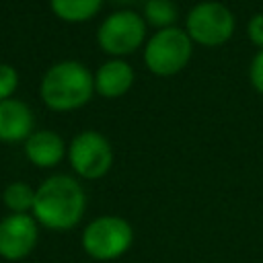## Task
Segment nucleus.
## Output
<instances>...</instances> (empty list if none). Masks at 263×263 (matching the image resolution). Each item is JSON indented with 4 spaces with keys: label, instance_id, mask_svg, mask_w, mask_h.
<instances>
[{
    "label": "nucleus",
    "instance_id": "f03ea898",
    "mask_svg": "<svg viewBox=\"0 0 263 263\" xmlns=\"http://www.w3.org/2000/svg\"><path fill=\"white\" fill-rule=\"evenodd\" d=\"M43 103L53 111H72L86 105L95 92V76L74 60L53 64L39 86Z\"/></svg>",
    "mask_w": 263,
    "mask_h": 263
},
{
    "label": "nucleus",
    "instance_id": "9d476101",
    "mask_svg": "<svg viewBox=\"0 0 263 263\" xmlns=\"http://www.w3.org/2000/svg\"><path fill=\"white\" fill-rule=\"evenodd\" d=\"M25 154L35 166L51 168L64 158L66 146H64V140L55 132L41 129V132H33L25 140Z\"/></svg>",
    "mask_w": 263,
    "mask_h": 263
},
{
    "label": "nucleus",
    "instance_id": "ddd939ff",
    "mask_svg": "<svg viewBox=\"0 0 263 263\" xmlns=\"http://www.w3.org/2000/svg\"><path fill=\"white\" fill-rule=\"evenodd\" d=\"M2 201L4 205L12 212V214H27L29 210L33 212V203H35V189H31V185L16 181L10 183L4 193H2Z\"/></svg>",
    "mask_w": 263,
    "mask_h": 263
},
{
    "label": "nucleus",
    "instance_id": "2eb2a0df",
    "mask_svg": "<svg viewBox=\"0 0 263 263\" xmlns=\"http://www.w3.org/2000/svg\"><path fill=\"white\" fill-rule=\"evenodd\" d=\"M16 84H18L16 70L8 64H0V101L10 99L12 92L16 90Z\"/></svg>",
    "mask_w": 263,
    "mask_h": 263
},
{
    "label": "nucleus",
    "instance_id": "a211bd4d",
    "mask_svg": "<svg viewBox=\"0 0 263 263\" xmlns=\"http://www.w3.org/2000/svg\"><path fill=\"white\" fill-rule=\"evenodd\" d=\"M113 2H117V4H132V2H138V0H113Z\"/></svg>",
    "mask_w": 263,
    "mask_h": 263
},
{
    "label": "nucleus",
    "instance_id": "0eeeda50",
    "mask_svg": "<svg viewBox=\"0 0 263 263\" xmlns=\"http://www.w3.org/2000/svg\"><path fill=\"white\" fill-rule=\"evenodd\" d=\"M68 158L76 175L84 179H101L113 164V150L103 134L86 129L70 142Z\"/></svg>",
    "mask_w": 263,
    "mask_h": 263
},
{
    "label": "nucleus",
    "instance_id": "20e7f679",
    "mask_svg": "<svg viewBox=\"0 0 263 263\" xmlns=\"http://www.w3.org/2000/svg\"><path fill=\"white\" fill-rule=\"evenodd\" d=\"M134 242V230L119 216H99L82 232V249L97 261H113L127 253Z\"/></svg>",
    "mask_w": 263,
    "mask_h": 263
},
{
    "label": "nucleus",
    "instance_id": "1a4fd4ad",
    "mask_svg": "<svg viewBox=\"0 0 263 263\" xmlns=\"http://www.w3.org/2000/svg\"><path fill=\"white\" fill-rule=\"evenodd\" d=\"M33 111L18 99L0 101V140L21 142L33 134Z\"/></svg>",
    "mask_w": 263,
    "mask_h": 263
},
{
    "label": "nucleus",
    "instance_id": "f257e3e1",
    "mask_svg": "<svg viewBox=\"0 0 263 263\" xmlns=\"http://www.w3.org/2000/svg\"><path fill=\"white\" fill-rule=\"evenodd\" d=\"M86 210L82 185L70 175H53L35 189L33 218L49 230L74 228Z\"/></svg>",
    "mask_w": 263,
    "mask_h": 263
},
{
    "label": "nucleus",
    "instance_id": "f3484780",
    "mask_svg": "<svg viewBox=\"0 0 263 263\" xmlns=\"http://www.w3.org/2000/svg\"><path fill=\"white\" fill-rule=\"evenodd\" d=\"M247 33L253 45H257L259 49H263V12L251 16L249 25H247Z\"/></svg>",
    "mask_w": 263,
    "mask_h": 263
},
{
    "label": "nucleus",
    "instance_id": "6e6552de",
    "mask_svg": "<svg viewBox=\"0 0 263 263\" xmlns=\"http://www.w3.org/2000/svg\"><path fill=\"white\" fill-rule=\"evenodd\" d=\"M39 238V224L29 214H8L0 220V257L21 261L31 255Z\"/></svg>",
    "mask_w": 263,
    "mask_h": 263
},
{
    "label": "nucleus",
    "instance_id": "4468645a",
    "mask_svg": "<svg viewBox=\"0 0 263 263\" xmlns=\"http://www.w3.org/2000/svg\"><path fill=\"white\" fill-rule=\"evenodd\" d=\"M144 18L152 27L168 29L177 21V6H175L173 0H146Z\"/></svg>",
    "mask_w": 263,
    "mask_h": 263
},
{
    "label": "nucleus",
    "instance_id": "7ed1b4c3",
    "mask_svg": "<svg viewBox=\"0 0 263 263\" xmlns=\"http://www.w3.org/2000/svg\"><path fill=\"white\" fill-rule=\"evenodd\" d=\"M193 53L191 37L179 27L156 31L144 49V62L156 76H173L181 72Z\"/></svg>",
    "mask_w": 263,
    "mask_h": 263
},
{
    "label": "nucleus",
    "instance_id": "9b49d317",
    "mask_svg": "<svg viewBox=\"0 0 263 263\" xmlns=\"http://www.w3.org/2000/svg\"><path fill=\"white\" fill-rule=\"evenodd\" d=\"M134 84V70L123 60H109L101 64L95 74V90L105 99H117Z\"/></svg>",
    "mask_w": 263,
    "mask_h": 263
},
{
    "label": "nucleus",
    "instance_id": "39448f33",
    "mask_svg": "<svg viewBox=\"0 0 263 263\" xmlns=\"http://www.w3.org/2000/svg\"><path fill=\"white\" fill-rule=\"evenodd\" d=\"M146 37V21L134 10H117L109 14L99 31L97 43L109 55L134 53Z\"/></svg>",
    "mask_w": 263,
    "mask_h": 263
},
{
    "label": "nucleus",
    "instance_id": "f8f14e48",
    "mask_svg": "<svg viewBox=\"0 0 263 263\" xmlns=\"http://www.w3.org/2000/svg\"><path fill=\"white\" fill-rule=\"evenodd\" d=\"M49 6L66 23H84L101 10L103 0H49Z\"/></svg>",
    "mask_w": 263,
    "mask_h": 263
},
{
    "label": "nucleus",
    "instance_id": "423d86ee",
    "mask_svg": "<svg viewBox=\"0 0 263 263\" xmlns=\"http://www.w3.org/2000/svg\"><path fill=\"white\" fill-rule=\"evenodd\" d=\"M234 33L232 12L214 0L195 4L187 14V35L191 41H197L208 47L226 43Z\"/></svg>",
    "mask_w": 263,
    "mask_h": 263
},
{
    "label": "nucleus",
    "instance_id": "dca6fc26",
    "mask_svg": "<svg viewBox=\"0 0 263 263\" xmlns=\"http://www.w3.org/2000/svg\"><path fill=\"white\" fill-rule=\"evenodd\" d=\"M249 78H251V84L255 90H259L263 95V49H259L251 62V68H249Z\"/></svg>",
    "mask_w": 263,
    "mask_h": 263
}]
</instances>
